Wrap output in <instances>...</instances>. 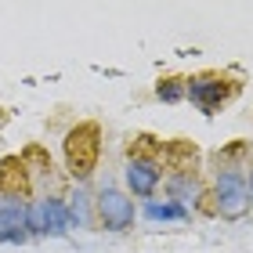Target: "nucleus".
I'll return each mask as SVG.
<instances>
[{
  "label": "nucleus",
  "instance_id": "1",
  "mask_svg": "<svg viewBox=\"0 0 253 253\" xmlns=\"http://www.w3.org/2000/svg\"><path fill=\"white\" fill-rule=\"evenodd\" d=\"M101 156V126L98 123H76L65 134V170L73 174V181H84L98 170Z\"/></svg>",
  "mask_w": 253,
  "mask_h": 253
},
{
  "label": "nucleus",
  "instance_id": "2",
  "mask_svg": "<svg viewBox=\"0 0 253 253\" xmlns=\"http://www.w3.org/2000/svg\"><path fill=\"white\" fill-rule=\"evenodd\" d=\"M246 210H250L246 174L235 163H224V159H221L217 177H213V213H221L224 221H239Z\"/></svg>",
  "mask_w": 253,
  "mask_h": 253
},
{
  "label": "nucleus",
  "instance_id": "3",
  "mask_svg": "<svg viewBox=\"0 0 253 253\" xmlns=\"http://www.w3.org/2000/svg\"><path fill=\"white\" fill-rule=\"evenodd\" d=\"M235 94H239V84L221 76V73H199V76H192L185 84V98L203 112V116L221 112V105H228Z\"/></svg>",
  "mask_w": 253,
  "mask_h": 253
},
{
  "label": "nucleus",
  "instance_id": "4",
  "mask_svg": "<svg viewBox=\"0 0 253 253\" xmlns=\"http://www.w3.org/2000/svg\"><path fill=\"white\" fill-rule=\"evenodd\" d=\"M94 224H101L105 232H126L134 228V199L120 188H98L94 195Z\"/></svg>",
  "mask_w": 253,
  "mask_h": 253
},
{
  "label": "nucleus",
  "instance_id": "5",
  "mask_svg": "<svg viewBox=\"0 0 253 253\" xmlns=\"http://www.w3.org/2000/svg\"><path fill=\"white\" fill-rule=\"evenodd\" d=\"M123 177H126L130 195L152 199L156 188L163 185V167H159L156 152H130V159H126V167H123Z\"/></svg>",
  "mask_w": 253,
  "mask_h": 253
},
{
  "label": "nucleus",
  "instance_id": "6",
  "mask_svg": "<svg viewBox=\"0 0 253 253\" xmlns=\"http://www.w3.org/2000/svg\"><path fill=\"white\" fill-rule=\"evenodd\" d=\"M26 239V199H0V243L22 246Z\"/></svg>",
  "mask_w": 253,
  "mask_h": 253
},
{
  "label": "nucleus",
  "instance_id": "7",
  "mask_svg": "<svg viewBox=\"0 0 253 253\" xmlns=\"http://www.w3.org/2000/svg\"><path fill=\"white\" fill-rule=\"evenodd\" d=\"M29 195V170L22 156L0 159V199H26Z\"/></svg>",
  "mask_w": 253,
  "mask_h": 253
},
{
  "label": "nucleus",
  "instance_id": "8",
  "mask_svg": "<svg viewBox=\"0 0 253 253\" xmlns=\"http://www.w3.org/2000/svg\"><path fill=\"white\" fill-rule=\"evenodd\" d=\"M167 195H170V203H177V206L188 210V203L206 199V188H203V181H199L195 170H181V174L167 177Z\"/></svg>",
  "mask_w": 253,
  "mask_h": 253
},
{
  "label": "nucleus",
  "instance_id": "9",
  "mask_svg": "<svg viewBox=\"0 0 253 253\" xmlns=\"http://www.w3.org/2000/svg\"><path fill=\"white\" fill-rule=\"evenodd\" d=\"M40 213H43V235L51 239H62L69 232V210L58 195H47V199H40Z\"/></svg>",
  "mask_w": 253,
  "mask_h": 253
},
{
  "label": "nucleus",
  "instance_id": "10",
  "mask_svg": "<svg viewBox=\"0 0 253 253\" xmlns=\"http://www.w3.org/2000/svg\"><path fill=\"white\" fill-rule=\"evenodd\" d=\"M65 210H69V228H90L94 224V199L87 195V188H76L73 192V199L65 203Z\"/></svg>",
  "mask_w": 253,
  "mask_h": 253
},
{
  "label": "nucleus",
  "instance_id": "11",
  "mask_svg": "<svg viewBox=\"0 0 253 253\" xmlns=\"http://www.w3.org/2000/svg\"><path fill=\"white\" fill-rule=\"evenodd\" d=\"M145 217L148 221H188V210L185 206H177V203H156V199H148L145 203Z\"/></svg>",
  "mask_w": 253,
  "mask_h": 253
},
{
  "label": "nucleus",
  "instance_id": "12",
  "mask_svg": "<svg viewBox=\"0 0 253 253\" xmlns=\"http://www.w3.org/2000/svg\"><path fill=\"white\" fill-rule=\"evenodd\" d=\"M185 76H163L156 84V98L163 101V105H177V101H185Z\"/></svg>",
  "mask_w": 253,
  "mask_h": 253
},
{
  "label": "nucleus",
  "instance_id": "13",
  "mask_svg": "<svg viewBox=\"0 0 253 253\" xmlns=\"http://www.w3.org/2000/svg\"><path fill=\"white\" fill-rule=\"evenodd\" d=\"M246 185H250V195H253V170H250V181H246Z\"/></svg>",
  "mask_w": 253,
  "mask_h": 253
}]
</instances>
